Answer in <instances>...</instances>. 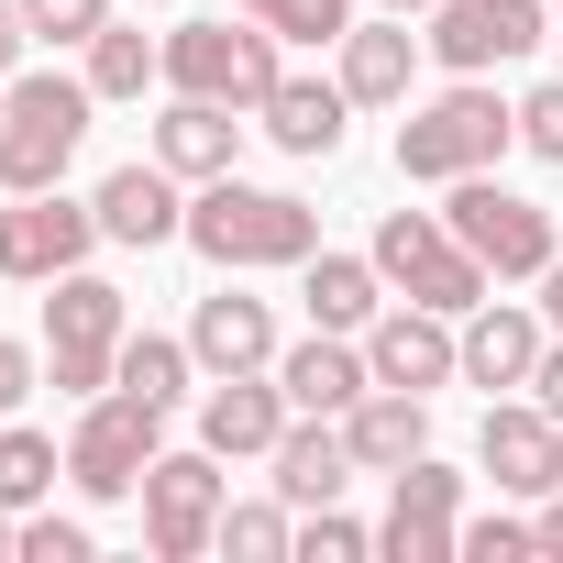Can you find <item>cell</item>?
Listing matches in <instances>:
<instances>
[{
	"mask_svg": "<svg viewBox=\"0 0 563 563\" xmlns=\"http://www.w3.org/2000/svg\"><path fill=\"white\" fill-rule=\"evenodd\" d=\"M177 243H199L221 276H254V265H310V254H321V210H310V199H288V188L199 177V199H188V232H177Z\"/></svg>",
	"mask_w": 563,
	"mask_h": 563,
	"instance_id": "6da1fadb",
	"label": "cell"
},
{
	"mask_svg": "<svg viewBox=\"0 0 563 563\" xmlns=\"http://www.w3.org/2000/svg\"><path fill=\"white\" fill-rule=\"evenodd\" d=\"M89 111H100L89 78H56V67L0 78V188H56L67 155L89 144Z\"/></svg>",
	"mask_w": 563,
	"mask_h": 563,
	"instance_id": "7a4b0ae2",
	"label": "cell"
},
{
	"mask_svg": "<svg viewBox=\"0 0 563 563\" xmlns=\"http://www.w3.org/2000/svg\"><path fill=\"white\" fill-rule=\"evenodd\" d=\"M508 144H519V111H508L486 78H453L442 100H420V111L398 122V177L453 188V177H486Z\"/></svg>",
	"mask_w": 563,
	"mask_h": 563,
	"instance_id": "3957f363",
	"label": "cell"
},
{
	"mask_svg": "<svg viewBox=\"0 0 563 563\" xmlns=\"http://www.w3.org/2000/svg\"><path fill=\"white\" fill-rule=\"evenodd\" d=\"M166 453V409L155 398H133V387H100V398H78V431H67V486L78 497H144V464Z\"/></svg>",
	"mask_w": 563,
	"mask_h": 563,
	"instance_id": "277c9868",
	"label": "cell"
},
{
	"mask_svg": "<svg viewBox=\"0 0 563 563\" xmlns=\"http://www.w3.org/2000/svg\"><path fill=\"white\" fill-rule=\"evenodd\" d=\"M376 276L398 299H420V310H453V321L486 299V265H475V243L442 210H387L376 221Z\"/></svg>",
	"mask_w": 563,
	"mask_h": 563,
	"instance_id": "5b68a950",
	"label": "cell"
},
{
	"mask_svg": "<svg viewBox=\"0 0 563 563\" xmlns=\"http://www.w3.org/2000/svg\"><path fill=\"white\" fill-rule=\"evenodd\" d=\"M122 332H133L122 288H111V276H89V265H67L56 299H45V376H56L67 398H100L111 365H122Z\"/></svg>",
	"mask_w": 563,
	"mask_h": 563,
	"instance_id": "8992f818",
	"label": "cell"
},
{
	"mask_svg": "<svg viewBox=\"0 0 563 563\" xmlns=\"http://www.w3.org/2000/svg\"><path fill=\"white\" fill-rule=\"evenodd\" d=\"M288 78V56H276V34L243 12V23H177L166 34V89L188 100H232V111H265V89Z\"/></svg>",
	"mask_w": 563,
	"mask_h": 563,
	"instance_id": "52a82bcc",
	"label": "cell"
},
{
	"mask_svg": "<svg viewBox=\"0 0 563 563\" xmlns=\"http://www.w3.org/2000/svg\"><path fill=\"white\" fill-rule=\"evenodd\" d=\"M464 243H475V265L486 276H541L563 243H552V210L541 199H519V188H497V166L486 177H453V210H442Z\"/></svg>",
	"mask_w": 563,
	"mask_h": 563,
	"instance_id": "ba28073f",
	"label": "cell"
},
{
	"mask_svg": "<svg viewBox=\"0 0 563 563\" xmlns=\"http://www.w3.org/2000/svg\"><path fill=\"white\" fill-rule=\"evenodd\" d=\"M221 541V453H155L144 464V552L155 563H199Z\"/></svg>",
	"mask_w": 563,
	"mask_h": 563,
	"instance_id": "9c48e42d",
	"label": "cell"
},
{
	"mask_svg": "<svg viewBox=\"0 0 563 563\" xmlns=\"http://www.w3.org/2000/svg\"><path fill=\"white\" fill-rule=\"evenodd\" d=\"M376 552H387V563H464V475H453L442 453H420V464L387 475Z\"/></svg>",
	"mask_w": 563,
	"mask_h": 563,
	"instance_id": "30bf717a",
	"label": "cell"
},
{
	"mask_svg": "<svg viewBox=\"0 0 563 563\" xmlns=\"http://www.w3.org/2000/svg\"><path fill=\"white\" fill-rule=\"evenodd\" d=\"M89 243L100 210L67 188H12V210H0V276H23V288H56L67 265H89Z\"/></svg>",
	"mask_w": 563,
	"mask_h": 563,
	"instance_id": "8fae6325",
	"label": "cell"
},
{
	"mask_svg": "<svg viewBox=\"0 0 563 563\" xmlns=\"http://www.w3.org/2000/svg\"><path fill=\"white\" fill-rule=\"evenodd\" d=\"M365 365H376V387H453L464 376V332H453V310H420V299H398V310H376L365 321Z\"/></svg>",
	"mask_w": 563,
	"mask_h": 563,
	"instance_id": "7c38bea8",
	"label": "cell"
},
{
	"mask_svg": "<svg viewBox=\"0 0 563 563\" xmlns=\"http://www.w3.org/2000/svg\"><path fill=\"white\" fill-rule=\"evenodd\" d=\"M453 78H486L508 56L541 45V0H431V34H420Z\"/></svg>",
	"mask_w": 563,
	"mask_h": 563,
	"instance_id": "4fadbf2b",
	"label": "cell"
},
{
	"mask_svg": "<svg viewBox=\"0 0 563 563\" xmlns=\"http://www.w3.org/2000/svg\"><path fill=\"white\" fill-rule=\"evenodd\" d=\"M89 210H100V243H133V254H155V243H177V232H188L177 166H111V177L89 188Z\"/></svg>",
	"mask_w": 563,
	"mask_h": 563,
	"instance_id": "5bb4252c",
	"label": "cell"
},
{
	"mask_svg": "<svg viewBox=\"0 0 563 563\" xmlns=\"http://www.w3.org/2000/svg\"><path fill=\"white\" fill-rule=\"evenodd\" d=\"M552 409L541 398H497L486 409V431H475V464H486V486L497 497H552Z\"/></svg>",
	"mask_w": 563,
	"mask_h": 563,
	"instance_id": "9a60e30c",
	"label": "cell"
},
{
	"mask_svg": "<svg viewBox=\"0 0 563 563\" xmlns=\"http://www.w3.org/2000/svg\"><path fill=\"white\" fill-rule=\"evenodd\" d=\"M288 420H299V409H288V387H276V365H265V376H210V398H199V442H210L221 464L276 453Z\"/></svg>",
	"mask_w": 563,
	"mask_h": 563,
	"instance_id": "2e32d148",
	"label": "cell"
},
{
	"mask_svg": "<svg viewBox=\"0 0 563 563\" xmlns=\"http://www.w3.org/2000/svg\"><path fill=\"white\" fill-rule=\"evenodd\" d=\"M276 387H288V409H299V420H343V409L376 387V365H365V343H354V332H310V343L276 354Z\"/></svg>",
	"mask_w": 563,
	"mask_h": 563,
	"instance_id": "e0dca14e",
	"label": "cell"
},
{
	"mask_svg": "<svg viewBox=\"0 0 563 563\" xmlns=\"http://www.w3.org/2000/svg\"><path fill=\"white\" fill-rule=\"evenodd\" d=\"M343 442H354L365 475H398V464L431 453V398H420V387H365V398L343 409Z\"/></svg>",
	"mask_w": 563,
	"mask_h": 563,
	"instance_id": "ac0fdd59",
	"label": "cell"
},
{
	"mask_svg": "<svg viewBox=\"0 0 563 563\" xmlns=\"http://www.w3.org/2000/svg\"><path fill=\"white\" fill-rule=\"evenodd\" d=\"M276 497H288V508H332L365 464H354V442H343V420H288V431H276Z\"/></svg>",
	"mask_w": 563,
	"mask_h": 563,
	"instance_id": "d6986e66",
	"label": "cell"
},
{
	"mask_svg": "<svg viewBox=\"0 0 563 563\" xmlns=\"http://www.w3.org/2000/svg\"><path fill=\"white\" fill-rule=\"evenodd\" d=\"M409 78H420V34H409V12L343 34V100H354V111H398Z\"/></svg>",
	"mask_w": 563,
	"mask_h": 563,
	"instance_id": "ffe728a7",
	"label": "cell"
},
{
	"mask_svg": "<svg viewBox=\"0 0 563 563\" xmlns=\"http://www.w3.org/2000/svg\"><path fill=\"white\" fill-rule=\"evenodd\" d=\"M188 354L210 365V376H265L276 365V310L265 299H199V321H188Z\"/></svg>",
	"mask_w": 563,
	"mask_h": 563,
	"instance_id": "44dd1931",
	"label": "cell"
},
{
	"mask_svg": "<svg viewBox=\"0 0 563 563\" xmlns=\"http://www.w3.org/2000/svg\"><path fill=\"white\" fill-rule=\"evenodd\" d=\"M232 155H243V122H232V100H166V122H155V166H177V177H232Z\"/></svg>",
	"mask_w": 563,
	"mask_h": 563,
	"instance_id": "7402d4cb",
	"label": "cell"
},
{
	"mask_svg": "<svg viewBox=\"0 0 563 563\" xmlns=\"http://www.w3.org/2000/svg\"><path fill=\"white\" fill-rule=\"evenodd\" d=\"M530 365H541V321L508 310V299H475L464 310V376L475 387H530Z\"/></svg>",
	"mask_w": 563,
	"mask_h": 563,
	"instance_id": "603a6c76",
	"label": "cell"
},
{
	"mask_svg": "<svg viewBox=\"0 0 563 563\" xmlns=\"http://www.w3.org/2000/svg\"><path fill=\"white\" fill-rule=\"evenodd\" d=\"M299 299H310V332H365L387 310V276H376V254H310Z\"/></svg>",
	"mask_w": 563,
	"mask_h": 563,
	"instance_id": "cb8c5ba5",
	"label": "cell"
},
{
	"mask_svg": "<svg viewBox=\"0 0 563 563\" xmlns=\"http://www.w3.org/2000/svg\"><path fill=\"white\" fill-rule=\"evenodd\" d=\"M343 111H354V100H343V78H276L254 122L288 144V155H332V144H343Z\"/></svg>",
	"mask_w": 563,
	"mask_h": 563,
	"instance_id": "d4e9b609",
	"label": "cell"
},
{
	"mask_svg": "<svg viewBox=\"0 0 563 563\" xmlns=\"http://www.w3.org/2000/svg\"><path fill=\"white\" fill-rule=\"evenodd\" d=\"M155 78H166V45H144L133 23H100V34H89V89H100V100H144Z\"/></svg>",
	"mask_w": 563,
	"mask_h": 563,
	"instance_id": "484cf974",
	"label": "cell"
},
{
	"mask_svg": "<svg viewBox=\"0 0 563 563\" xmlns=\"http://www.w3.org/2000/svg\"><path fill=\"white\" fill-rule=\"evenodd\" d=\"M188 343L177 332H122V365H111V387H133V398H155V409H177L188 398Z\"/></svg>",
	"mask_w": 563,
	"mask_h": 563,
	"instance_id": "4316f807",
	"label": "cell"
},
{
	"mask_svg": "<svg viewBox=\"0 0 563 563\" xmlns=\"http://www.w3.org/2000/svg\"><path fill=\"white\" fill-rule=\"evenodd\" d=\"M56 475H67V453H56L45 431H23V420L0 431V508H12V519H23V508H45V497H56Z\"/></svg>",
	"mask_w": 563,
	"mask_h": 563,
	"instance_id": "83f0119b",
	"label": "cell"
},
{
	"mask_svg": "<svg viewBox=\"0 0 563 563\" xmlns=\"http://www.w3.org/2000/svg\"><path fill=\"white\" fill-rule=\"evenodd\" d=\"M210 552H243V563L299 552V508H288V497H254V508H232V497H221V541H210Z\"/></svg>",
	"mask_w": 563,
	"mask_h": 563,
	"instance_id": "f1b7e54d",
	"label": "cell"
},
{
	"mask_svg": "<svg viewBox=\"0 0 563 563\" xmlns=\"http://www.w3.org/2000/svg\"><path fill=\"white\" fill-rule=\"evenodd\" d=\"M232 12H254L276 45H343L354 34V0H232Z\"/></svg>",
	"mask_w": 563,
	"mask_h": 563,
	"instance_id": "f546056e",
	"label": "cell"
},
{
	"mask_svg": "<svg viewBox=\"0 0 563 563\" xmlns=\"http://www.w3.org/2000/svg\"><path fill=\"white\" fill-rule=\"evenodd\" d=\"M299 552L310 563H354V552H376V530L343 519V497H332V508H299Z\"/></svg>",
	"mask_w": 563,
	"mask_h": 563,
	"instance_id": "4dcf8cb0",
	"label": "cell"
},
{
	"mask_svg": "<svg viewBox=\"0 0 563 563\" xmlns=\"http://www.w3.org/2000/svg\"><path fill=\"white\" fill-rule=\"evenodd\" d=\"M530 552H541V530H530V519H508V508L464 519V563H530Z\"/></svg>",
	"mask_w": 563,
	"mask_h": 563,
	"instance_id": "1f68e13d",
	"label": "cell"
},
{
	"mask_svg": "<svg viewBox=\"0 0 563 563\" xmlns=\"http://www.w3.org/2000/svg\"><path fill=\"white\" fill-rule=\"evenodd\" d=\"M23 23H34V45H89L111 23V0H23Z\"/></svg>",
	"mask_w": 563,
	"mask_h": 563,
	"instance_id": "d6a6232c",
	"label": "cell"
},
{
	"mask_svg": "<svg viewBox=\"0 0 563 563\" xmlns=\"http://www.w3.org/2000/svg\"><path fill=\"white\" fill-rule=\"evenodd\" d=\"M100 541H89V519H45V508H23V563H89Z\"/></svg>",
	"mask_w": 563,
	"mask_h": 563,
	"instance_id": "836d02e7",
	"label": "cell"
},
{
	"mask_svg": "<svg viewBox=\"0 0 563 563\" xmlns=\"http://www.w3.org/2000/svg\"><path fill=\"white\" fill-rule=\"evenodd\" d=\"M519 144H530V155H541V166H563V78H552V89H530V100H519Z\"/></svg>",
	"mask_w": 563,
	"mask_h": 563,
	"instance_id": "e575fe53",
	"label": "cell"
},
{
	"mask_svg": "<svg viewBox=\"0 0 563 563\" xmlns=\"http://www.w3.org/2000/svg\"><path fill=\"white\" fill-rule=\"evenodd\" d=\"M34 376H45V354H34V343H12V332H0V420H12V409L34 398Z\"/></svg>",
	"mask_w": 563,
	"mask_h": 563,
	"instance_id": "d590c367",
	"label": "cell"
},
{
	"mask_svg": "<svg viewBox=\"0 0 563 563\" xmlns=\"http://www.w3.org/2000/svg\"><path fill=\"white\" fill-rule=\"evenodd\" d=\"M23 45H34V23H23V0H0V78H23Z\"/></svg>",
	"mask_w": 563,
	"mask_h": 563,
	"instance_id": "8d00e7d4",
	"label": "cell"
},
{
	"mask_svg": "<svg viewBox=\"0 0 563 563\" xmlns=\"http://www.w3.org/2000/svg\"><path fill=\"white\" fill-rule=\"evenodd\" d=\"M530 398L563 420V343H541V365H530Z\"/></svg>",
	"mask_w": 563,
	"mask_h": 563,
	"instance_id": "74e56055",
	"label": "cell"
},
{
	"mask_svg": "<svg viewBox=\"0 0 563 563\" xmlns=\"http://www.w3.org/2000/svg\"><path fill=\"white\" fill-rule=\"evenodd\" d=\"M530 530H541V563H563V486L541 497V519H530Z\"/></svg>",
	"mask_w": 563,
	"mask_h": 563,
	"instance_id": "f35d334b",
	"label": "cell"
},
{
	"mask_svg": "<svg viewBox=\"0 0 563 563\" xmlns=\"http://www.w3.org/2000/svg\"><path fill=\"white\" fill-rule=\"evenodd\" d=\"M541 321H552V332H563V254H552V265H541Z\"/></svg>",
	"mask_w": 563,
	"mask_h": 563,
	"instance_id": "ab89813d",
	"label": "cell"
},
{
	"mask_svg": "<svg viewBox=\"0 0 563 563\" xmlns=\"http://www.w3.org/2000/svg\"><path fill=\"white\" fill-rule=\"evenodd\" d=\"M0 552H23V519H12V508H0Z\"/></svg>",
	"mask_w": 563,
	"mask_h": 563,
	"instance_id": "60d3db41",
	"label": "cell"
},
{
	"mask_svg": "<svg viewBox=\"0 0 563 563\" xmlns=\"http://www.w3.org/2000/svg\"><path fill=\"white\" fill-rule=\"evenodd\" d=\"M376 12H431V0H376Z\"/></svg>",
	"mask_w": 563,
	"mask_h": 563,
	"instance_id": "b9f144b4",
	"label": "cell"
},
{
	"mask_svg": "<svg viewBox=\"0 0 563 563\" xmlns=\"http://www.w3.org/2000/svg\"><path fill=\"white\" fill-rule=\"evenodd\" d=\"M552 486H563V431H552Z\"/></svg>",
	"mask_w": 563,
	"mask_h": 563,
	"instance_id": "7bdbcfd3",
	"label": "cell"
}]
</instances>
